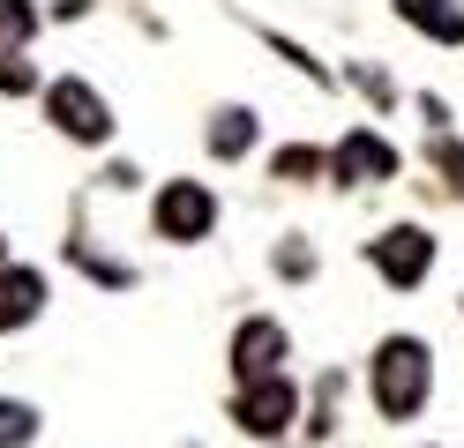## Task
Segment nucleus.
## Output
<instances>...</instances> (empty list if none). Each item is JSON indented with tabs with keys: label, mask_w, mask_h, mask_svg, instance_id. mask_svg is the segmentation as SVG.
Segmentation results:
<instances>
[{
	"label": "nucleus",
	"mask_w": 464,
	"mask_h": 448,
	"mask_svg": "<svg viewBox=\"0 0 464 448\" xmlns=\"http://www.w3.org/2000/svg\"><path fill=\"white\" fill-rule=\"evenodd\" d=\"M293 411H300V396H293V381H277V374H263V381L240 388V426L247 434H285V426H293Z\"/></svg>",
	"instance_id": "nucleus-5"
},
{
	"label": "nucleus",
	"mask_w": 464,
	"mask_h": 448,
	"mask_svg": "<svg viewBox=\"0 0 464 448\" xmlns=\"http://www.w3.org/2000/svg\"><path fill=\"white\" fill-rule=\"evenodd\" d=\"M31 82H38V75H31V68H23V60H15V52H0V90H8V98H23V90H31Z\"/></svg>",
	"instance_id": "nucleus-14"
},
{
	"label": "nucleus",
	"mask_w": 464,
	"mask_h": 448,
	"mask_svg": "<svg viewBox=\"0 0 464 448\" xmlns=\"http://www.w3.org/2000/svg\"><path fill=\"white\" fill-rule=\"evenodd\" d=\"M427 381H434L427 344L390 337L382 351H374V404H382V418H412V411L427 404Z\"/></svg>",
	"instance_id": "nucleus-1"
},
{
	"label": "nucleus",
	"mask_w": 464,
	"mask_h": 448,
	"mask_svg": "<svg viewBox=\"0 0 464 448\" xmlns=\"http://www.w3.org/2000/svg\"><path fill=\"white\" fill-rule=\"evenodd\" d=\"M210 217H218V202H210V187H195V179H172L158 195V232L165 239H202Z\"/></svg>",
	"instance_id": "nucleus-4"
},
{
	"label": "nucleus",
	"mask_w": 464,
	"mask_h": 448,
	"mask_svg": "<svg viewBox=\"0 0 464 448\" xmlns=\"http://www.w3.org/2000/svg\"><path fill=\"white\" fill-rule=\"evenodd\" d=\"M277 358H285V329L277 321H247L240 337H232V367H240V381L277 374Z\"/></svg>",
	"instance_id": "nucleus-7"
},
{
	"label": "nucleus",
	"mask_w": 464,
	"mask_h": 448,
	"mask_svg": "<svg viewBox=\"0 0 464 448\" xmlns=\"http://www.w3.org/2000/svg\"><path fill=\"white\" fill-rule=\"evenodd\" d=\"M45 105H53V128L61 135H75V142H105L112 135V112H105V98L91 82H75V75H61L45 90Z\"/></svg>",
	"instance_id": "nucleus-2"
},
{
	"label": "nucleus",
	"mask_w": 464,
	"mask_h": 448,
	"mask_svg": "<svg viewBox=\"0 0 464 448\" xmlns=\"http://www.w3.org/2000/svg\"><path fill=\"white\" fill-rule=\"evenodd\" d=\"M45 299V277L38 269H0V329H23Z\"/></svg>",
	"instance_id": "nucleus-8"
},
{
	"label": "nucleus",
	"mask_w": 464,
	"mask_h": 448,
	"mask_svg": "<svg viewBox=\"0 0 464 448\" xmlns=\"http://www.w3.org/2000/svg\"><path fill=\"white\" fill-rule=\"evenodd\" d=\"M374 269H382L397 291H404V284H420L427 269H434V239H427V232H412V224H397V232L374 239Z\"/></svg>",
	"instance_id": "nucleus-3"
},
{
	"label": "nucleus",
	"mask_w": 464,
	"mask_h": 448,
	"mask_svg": "<svg viewBox=\"0 0 464 448\" xmlns=\"http://www.w3.org/2000/svg\"><path fill=\"white\" fill-rule=\"evenodd\" d=\"M247 142H255V112H218V128H210V149H218V157H240Z\"/></svg>",
	"instance_id": "nucleus-10"
},
{
	"label": "nucleus",
	"mask_w": 464,
	"mask_h": 448,
	"mask_svg": "<svg viewBox=\"0 0 464 448\" xmlns=\"http://www.w3.org/2000/svg\"><path fill=\"white\" fill-rule=\"evenodd\" d=\"M434 165H442L457 179V195H464V142H442V149H434Z\"/></svg>",
	"instance_id": "nucleus-15"
},
{
	"label": "nucleus",
	"mask_w": 464,
	"mask_h": 448,
	"mask_svg": "<svg viewBox=\"0 0 464 448\" xmlns=\"http://www.w3.org/2000/svg\"><path fill=\"white\" fill-rule=\"evenodd\" d=\"M38 434V418H31V404H0V448H23Z\"/></svg>",
	"instance_id": "nucleus-12"
},
{
	"label": "nucleus",
	"mask_w": 464,
	"mask_h": 448,
	"mask_svg": "<svg viewBox=\"0 0 464 448\" xmlns=\"http://www.w3.org/2000/svg\"><path fill=\"white\" fill-rule=\"evenodd\" d=\"M314 172H323V149H277V179H314Z\"/></svg>",
	"instance_id": "nucleus-13"
},
{
	"label": "nucleus",
	"mask_w": 464,
	"mask_h": 448,
	"mask_svg": "<svg viewBox=\"0 0 464 448\" xmlns=\"http://www.w3.org/2000/svg\"><path fill=\"white\" fill-rule=\"evenodd\" d=\"M38 30V15H31V0H0V52L8 45H23Z\"/></svg>",
	"instance_id": "nucleus-11"
},
{
	"label": "nucleus",
	"mask_w": 464,
	"mask_h": 448,
	"mask_svg": "<svg viewBox=\"0 0 464 448\" xmlns=\"http://www.w3.org/2000/svg\"><path fill=\"white\" fill-rule=\"evenodd\" d=\"M397 15L412 30H427L434 45H464V15L450 8V0H397Z\"/></svg>",
	"instance_id": "nucleus-9"
},
{
	"label": "nucleus",
	"mask_w": 464,
	"mask_h": 448,
	"mask_svg": "<svg viewBox=\"0 0 464 448\" xmlns=\"http://www.w3.org/2000/svg\"><path fill=\"white\" fill-rule=\"evenodd\" d=\"M330 165H337V179H353V187H374V179L397 172V149H390L382 135H344Z\"/></svg>",
	"instance_id": "nucleus-6"
}]
</instances>
